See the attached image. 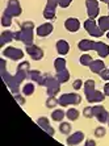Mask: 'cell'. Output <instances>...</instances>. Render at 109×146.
Listing matches in <instances>:
<instances>
[{
    "label": "cell",
    "mask_w": 109,
    "mask_h": 146,
    "mask_svg": "<svg viewBox=\"0 0 109 146\" xmlns=\"http://www.w3.org/2000/svg\"><path fill=\"white\" fill-rule=\"evenodd\" d=\"M33 23L28 21L22 24V31L15 33V38L18 41H22L25 45H33Z\"/></svg>",
    "instance_id": "6da1fadb"
},
{
    "label": "cell",
    "mask_w": 109,
    "mask_h": 146,
    "mask_svg": "<svg viewBox=\"0 0 109 146\" xmlns=\"http://www.w3.org/2000/svg\"><path fill=\"white\" fill-rule=\"evenodd\" d=\"M82 102V98L78 94H65L58 99L59 106L62 107H67V106H76Z\"/></svg>",
    "instance_id": "7a4b0ae2"
},
{
    "label": "cell",
    "mask_w": 109,
    "mask_h": 146,
    "mask_svg": "<svg viewBox=\"0 0 109 146\" xmlns=\"http://www.w3.org/2000/svg\"><path fill=\"white\" fill-rule=\"evenodd\" d=\"M84 28H85V31L88 32L92 37H101L102 34H104V32L100 29L99 25H97V23H96L93 19H88V20L85 21Z\"/></svg>",
    "instance_id": "3957f363"
},
{
    "label": "cell",
    "mask_w": 109,
    "mask_h": 146,
    "mask_svg": "<svg viewBox=\"0 0 109 146\" xmlns=\"http://www.w3.org/2000/svg\"><path fill=\"white\" fill-rule=\"evenodd\" d=\"M46 88H48V94L49 96H55L61 90V86H59V82L53 76H48L46 78Z\"/></svg>",
    "instance_id": "277c9868"
},
{
    "label": "cell",
    "mask_w": 109,
    "mask_h": 146,
    "mask_svg": "<svg viewBox=\"0 0 109 146\" xmlns=\"http://www.w3.org/2000/svg\"><path fill=\"white\" fill-rule=\"evenodd\" d=\"M92 111H93V117H96L100 122H102V124H104V122H108L109 113L102 106H93Z\"/></svg>",
    "instance_id": "5b68a950"
},
{
    "label": "cell",
    "mask_w": 109,
    "mask_h": 146,
    "mask_svg": "<svg viewBox=\"0 0 109 146\" xmlns=\"http://www.w3.org/2000/svg\"><path fill=\"white\" fill-rule=\"evenodd\" d=\"M3 54H4V57L9 58L12 61H20L21 58L24 57V51L17 48H13V46H9V48H7L3 51Z\"/></svg>",
    "instance_id": "8992f818"
},
{
    "label": "cell",
    "mask_w": 109,
    "mask_h": 146,
    "mask_svg": "<svg viewBox=\"0 0 109 146\" xmlns=\"http://www.w3.org/2000/svg\"><path fill=\"white\" fill-rule=\"evenodd\" d=\"M57 5H59V0H48V4H46V8H45V12H44L45 19H48V20H53L54 19Z\"/></svg>",
    "instance_id": "52a82bcc"
},
{
    "label": "cell",
    "mask_w": 109,
    "mask_h": 146,
    "mask_svg": "<svg viewBox=\"0 0 109 146\" xmlns=\"http://www.w3.org/2000/svg\"><path fill=\"white\" fill-rule=\"evenodd\" d=\"M85 5H87V12H88L89 19H93V20H95L100 12L97 0H87V1H85Z\"/></svg>",
    "instance_id": "ba28073f"
},
{
    "label": "cell",
    "mask_w": 109,
    "mask_h": 146,
    "mask_svg": "<svg viewBox=\"0 0 109 146\" xmlns=\"http://www.w3.org/2000/svg\"><path fill=\"white\" fill-rule=\"evenodd\" d=\"M5 13H8L9 16H18L21 13V7L17 0H9L7 5V9H5Z\"/></svg>",
    "instance_id": "9c48e42d"
},
{
    "label": "cell",
    "mask_w": 109,
    "mask_h": 146,
    "mask_svg": "<svg viewBox=\"0 0 109 146\" xmlns=\"http://www.w3.org/2000/svg\"><path fill=\"white\" fill-rule=\"evenodd\" d=\"M26 53L33 58L34 61H40L44 57V50L41 48H38L36 45H28L26 46Z\"/></svg>",
    "instance_id": "30bf717a"
},
{
    "label": "cell",
    "mask_w": 109,
    "mask_h": 146,
    "mask_svg": "<svg viewBox=\"0 0 109 146\" xmlns=\"http://www.w3.org/2000/svg\"><path fill=\"white\" fill-rule=\"evenodd\" d=\"M65 28L67 29L68 32H71V33H75L80 29V21L75 17H70L67 20L65 21Z\"/></svg>",
    "instance_id": "8fae6325"
},
{
    "label": "cell",
    "mask_w": 109,
    "mask_h": 146,
    "mask_svg": "<svg viewBox=\"0 0 109 146\" xmlns=\"http://www.w3.org/2000/svg\"><path fill=\"white\" fill-rule=\"evenodd\" d=\"M85 96H87V100L89 103H101L105 99V94H102L100 91H96V90H93L91 92H87Z\"/></svg>",
    "instance_id": "7c38bea8"
},
{
    "label": "cell",
    "mask_w": 109,
    "mask_h": 146,
    "mask_svg": "<svg viewBox=\"0 0 109 146\" xmlns=\"http://www.w3.org/2000/svg\"><path fill=\"white\" fill-rule=\"evenodd\" d=\"M93 50L97 51V54L101 58H105L109 55V46L104 42H93Z\"/></svg>",
    "instance_id": "4fadbf2b"
},
{
    "label": "cell",
    "mask_w": 109,
    "mask_h": 146,
    "mask_svg": "<svg viewBox=\"0 0 109 146\" xmlns=\"http://www.w3.org/2000/svg\"><path fill=\"white\" fill-rule=\"evenodd\" d=\"M83 139H84V133L83 132H75V133H72L70 137H67V145L68 146L79 145Z\"/></svg>",
    "instance_id": "5bb4252c"
},
{
    "label": "cell",
    "mask_w": 109,
    "mask_h": 146,
    "mask_svg": "<svg viewBox=\"0 0 109 146\" xmlns=\"http://www.w3.org/2000/svg\"><path fill=\"white\" fill-rule=\"evenodd\" d=\"M53 24L51 23H45L37 28V36L38 37H48L49 34L53 32Z\"/></svg>",
    "instance_id": "9a60e30c"
},
{
    "label": "cell",
    "mask_w": 109,
    "mask_h": 146,
    "mask_svg": "<svg viewBox=\"0 0 109 146\" xmlns=\"http://www.w3.org/2000/svg\"><path fill=\"white\" fill-rule=\"evenodd\" d=\"M29 74H30V78L33 79L34 82H37L38 84H41V86L46 84V78H48V76H44L40 71H37V70H32V71H29Z\"/></svg>",
    "instance_id": "2e32d148"
},
{
    "label": "cell",
    "mask_w": 109,
    "mask_h": 146,
    "mask_svg": "<svg viewBox=\"0 0 109 146\" xmlns=\"http://www.w3.org/2000/svg\"><path fill=\"white\" fill-rule=\"evenodd\" d=\"M57 51H58L61 55H66L70 51V45H68L67 41L65 40H59L57 42Z\"/></svg>",
    "instance_id": "e0dca14e"
},
{
    "label": "cell",
    "mask_w": 109,
    "mask_h": 146,
    "mask_svg": "<svg viewBox=\"0 0 109 146\" xmlns=\"http://www.w3.org/2000/svg\"><path fill=\"white\" fill-rule=\"evenodd\" d=\"M37 124L41 126L42 129L46 130V132H48L50 136H53V134H54V129H53V128L50 126V124H49V120L46 119V117H41V119H38L37 120Z\"/></svg>",
    "instance_id": "ac0fdd59"
},
{
    "label": "cell",
    "mask_w": 109,
    "mask_h": 146,
    "mask_svg": "<svg viewBox=\"0 0 109 146\" xmlns=\"http://www.w3.org/2000/svg\"><path fill=\"white\" fill-rule=\"evenodd\" d=\"M93 42H95V41H91V40H82L80 42H79L78 48L80 49L82 51L93 50Z\"/></svg>",
    "instance_id": "d6986e66"
},
{
    "label": "cell",
    "mask_w": 109,
    "mask_h": 146,
    "mask_svg": "<svg viewBox=\"0 0 109 146\" xmlns=\"http://www.w3.org/2000/svg\"><path fill=\"white\" fill-rule=\"evenodd\" d=\"M89 68L92 72H96V74H100V72L105 68V65L102 61H93L91 65H89Z\"/></svg>",
    "instance_id": "ffe728a7"
},
{
    "label": "cell",
    "mask_w": 109,
    "mask_h": 146,
    "mask_svg": "<svg viewBox=\"0 0 109 146\" xmlns=\"http://www.w3.org/2000/svg\"><path fill=\"white\" fill-rule=\"evenodd\" d=\"M97 25L102 32H109V16H101L97 21Z\"/></svg>",
    "instance_id": "44dd1931"
},
{
    "label": "cell",
    "mask_w": 109,
    "mask_h": 146,
    "mask_svg": "<svg viewBox=\"0 0 109 146\" xmlns=\"http://www.w3.org/2000/svg\"><path fill=\"white\" fill-rule=\"evenodd\" d=\"M15 38V34L12 33V32L9 31H5L3 32V34H1V38H0V44L1 45H5L7 42H11V41Z\"/></svg>",
    "instance_id": "7402d4cb"
},
{
    "label": "cell",
    "mask_w": 109,
    "mask_h": 146,
    "mask_svg": "<svg viewBox=\"0 0 109 146\" xmlns=\"http://www.w3.org/2000/svg\"><path fill=\"white\" fill-rule=\"evenodd\" d=\"M65 117H66V112L63 109H55L51 113V119L54 120V121H62Z\"/></svg>",
    "instance_id": "603a6c76"
},
{
    "label": "cell",
    "mask_w": 109,
    "mask_h": 146,
    "mask_svg": "<svg viewBox=\"0 0 109 146\" xmlns=\"http://www.w3.org/2000/svg\"><path fill=\"white\" fill-rule=\"evenodd\" d=\"M66 117L68 120H71V121H75V120L79 119V111L76 108H70L66 112Z\"/></svg>",
    "instance_id": "cb8c5ba5"
},
{
    "label": "cell",
    "mask_w": 109,
    "mask_h": 146,
    "mask_svg": "<svg viewBox=\"0 0 109 146\" xmlns=\"http://www.w3.org/2000/svg\"><path fill=\"white\" fill-rule=\"evenodd\" d=\"M54 67H55V70H57V72L66 70V61L63 58H57L54 62Z\"/></svg>",
    "instance_id": "d4e9b609"
},
{
    "label": "cell",
    "mask_w": 109,
    "mask_h": 146,
    "mask_svg": "<svg viewBox=\"0 0 109 146\" xmlns=\"http://www.w3.org/2000/svg\"><path fill=\"white\" fill-rule=\"evenodd\" d=\"M68 79H70V72L67 71V68L63 70V71H59L58 74H57V80H58L59 83H65Z\"/></svg>",
    "instance_id": "484cf974"
},
{
    "label": "cell",
    "mask_w": 109,
    "mask_h": 146,
    "mask_svg": "<svg viewBox=\"0 0 109 146\" xmlns=\"http://www.w3.org/2000/svg\"><path fill=\"white\" fill-rule=\"evenodd\" d=\"M92 62H93L92 57H91L89 54H87V53H84V54L80 57V63H82L83 66H89Z\"/></svg>",
    "instance_id": "4316f807"
},
{
    "label": "cell",
    "mask_w": 109,
    "mask_h": 146,
    "mask_svg": "<svg viewBox=\"0 0 109 146\" xmlns=\"http://www.w3.org/2000/svg\"><path fill=\"white\" fill-rule=\"evenodd\" d=\"M33 92H34V84L33 83H26V84L22 87V94H24V95H26V96L32 95Z\"/></svg>",
    "instance_id": "83f0119b"
},
{
    "label": "cell",
    "mask_w": 109,
    "mask_h": 146,
    "mask_svg": "<svg viewBox=\"0 0 109 146\" xmlns=\"http://www.w3.org/2000/svg\"><path fill=\"white\" fill-rule=\"evenodd\" d=\"M59 130H61V133H63V134H70V132H71V125H70L68 122H61Z\"/></svg>",
    "instance_id": "f1b7e54d"
},
{
    "label": "cell",
    "mask_w": 109,
    "mask_h": 146,
    "mask_svg": "<svg viewBox=\"0 0 109 146\" xmlns=\"http://www.w3.org/2000/svg\"><path fill=\"white\" fill-rule=\"evenodd\" d=\"M95 88V80H92V79H89V80H87L84 83V92L87 94V92H91L93 91Z\"/></svg>",
    "instance_id": "f546056e"
},
{
    "label": "cell",
    "mask_w": 109,
    "mask_h": 146,
    "mask_svg": "<svg viewBox=\"0 0 109 146\" xmlns=\"http://www.w3.org/2000/svg\"><path fill=\"white\" fill-rule=\"evenodd\" d=\"M11 23H12V16H9L8 13L4 12L3 17H1V24H3V27H9Z\"/></svg>",
    "instance_id": "4dcf8cb0"
},
{
    "label": "cell",
    "mask_w": 109,
    "mask_h": 146,
    "mask_svg": "<svg viewBox=\"0 0 109 146\" xmlns=\"http://www.w3.org/2000/svg\"><path fill=\"white\" fill-rule=\"evenodd\" d=\"M57 104H59L58 99H55V96H49V99L46 100V107H49V108H54Z\"/></svg>",
    "instance_id": "1f68e13d"
},
{
    "label": "cell",
    "mask_w": 109,
    "mask_h": 146,
    "mask_svg": "<svg viewBox=\"0 0 109 146\" xmlns=\"http://www.w3.org/2000/svg\"><path fill=\"white\" fill-rule=\"evenodd\" d=\"M83 115H84L85 117H88V119H91V117H93V111H92V107H87V108H84V111H83Z\"/></svg>",
    "instance_id": "d6a6232c"
},
{
    "label": "cell",
    "mask_w": 109,
    "mask_h": 146,
    "mask_svg": "<svg viewBox=\"0 0 109 146\" xmlns=\"http://www.w3.org/2000/svg\"><path fill=\"white\" fill-rule=\"evenodd\" d=\"M95 134H96V137H104L105 136V128L104 126H99L95 130Z\"/></svg>",
    "instance_id": "836d02e7"
},
{
    "label": "cell",
    "mask_w": 109,
    "mask_h": 146,
    "mask_svg": "<svg viewBox=\"0 0 109 146\" xmlns=\"http://www.w3.org/2000/svg\"><path fill=\"white\" fill-rule=\"evenodd\" d=\"M72 87H74V90H80L83 87V82L80 80V79H76L75 82H74V84H72Z\"/></svg>",
    "instance_id": "e575fe53"
},
{
    "label": "cell",
    "mask_w": 109,
    "mask_h": 146,
    "mask_svg": "<svg viewBox=\"0 0 109 146\" xmlns=\"http://www.w3.org/2000/svg\"><path fill=\"white\" fill-rule=\"evenodd\" d=\"M72 0H59V7L62 8H67L70 4H71Z\"/></svg>",
    "instance_id": "d590c367"
},
{
    "label": "cell",
    "mask_w": 109,
    "mask_h": 146,
    "mask_svg": "<svg viewBox=\"0 0 109 146\" xmlns=\"http://www.w3.org/2000/svg\"><path fill=\"white\" fill-rule=\"evenodd\" d=\"M104 94H105V96H109V82L104 84Z\"/></svg>",
    "instance_id": "8d00e7d4"
},
{
    "label": "cell",
    "mask_w": 109,
    "mask_h": 146,
    "mask_svg": "<svg viewBox=\"0 0 109 146\" xmlns=\"http://www.w3.org/2000/svg\"><path fill=\"white\" fill-rule=\"evenodd\" d=\"M15 98H16V100H17V102H18V103H20L21 106H22V104H24V103H25V99H24V98H20V96H18V95H15Z\"/></svg>",
    "instance_id": "74e56055"
},
{
    "label": "cell",
    "mask_w": 109,
    "mask_h": 146,
    "mask_svg": "<svg viewBox=\"0 0 109 146\" xmlns=\"http://www.w3.org/2000/svg\"><path fill=\"white\" fill-rule=\"evenodd\" d=\"M84 146H96V143L93 139H87V142H85Z\"/></svg>",
    "instance_id": "f35d334b"
},
{
    "label": "cell",
    "mask_w": 109,
    "mask_h": 146,
    "mask_svg": "<svg viewBox=\"0 0 109 146\" xmlns=\"http://www.w3.org/2000/svg\"><path fill=\"white\" fill-rule=\"evenodd\" d=\"M100 1H102V3H106V4H109V0H100Z\"/></svg>",
    "instance_id": "ab89813d"
},
{
    "label": "cell",
    "mask_w": 109,
    "mask_h": 146,
    "mask_svg": "<svg viewBox=\"0 0 109 146\" xmlns=\"http://www.w3.org/2000/svg\"><path fill=\"white\" fill-rule=\"evenodd\" d=\"M106 37H108V38H109V32H108V33H106Z\"/></svg>",
    "instance_id": "60d3db41"
},
{
    "label": "cell",
    "mask_w": 109,
    "mask_h": 146,
    "mask_svg": "<svg viewBox=\"0 0 109 146\" xmlns=\"http://www.w3.org/2000/svg\"><path fill=\"white\" fill-rule=\"evenodd\" d=\"M108 78H109V68H108Z\"/></svg>",
    "instance_id": "b9f144b4"
},
{
    "label": "cell",
    "mask_w": 109,
    "mask_h": 146,
    "mask_svg": "<svg viewBox=\"0 0 109 146\" xmlns=\"http://www.w3.org/2000/svg\"><path fill=\"white\" fill-rule=\"evenodd\" d=\"M108 125H109V120H108Z\"/></svg>",
    "instance_id": "7bdbcfd3"
}]
</instances>
